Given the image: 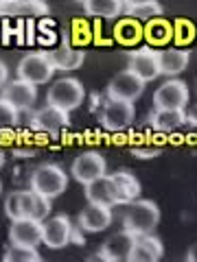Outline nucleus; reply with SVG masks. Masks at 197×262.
Instances as JSON below:
<instances>
[{
    "mask_svg": "<svg viewBox=\"0 0 197 262\" xmlns=\"http://www.w3.org/2000/svg\"><path fill=\"white\" fill-rule=\"evenodd\" d=\"M160 13H162V7L155 3V0H153V3L129 7V9H127V15H131V18H136V20H151V18H158Z\"/></svg>",
    "mask_w": 197,
    "mask_h": 262,
    "instance_id": "29",
    "label": "nucleus"
},
{
    "mask_svg": "<svg viewBox=\"0 0 197 262\" xmlns=\"http://www.w3.org/2000/svg\"><path fill=\"white\" fill-rule=\"evenodd\" d=\"M48 55H51V59H53L57 70H75L84 63V51L72 48V46H60Z\"/></svg>",
    "mask_w": 197,
    "mask_h": 262,
    "instance_id": "23",
    "label": "nucleus"
},
{
    "mask_svg": "<svg viewBox=\"0 0 197 262\" xmlns=\"http://www.w3.org/2000/svg\"><path fill=\"white\" fill-rule=\"evenodd\" d=\"M48 7L42 5L40 0H20V3L7 5L5 13H29V15H37V13H46Z\"/></svg>",
    "mask_w": 197,
    "mask_h": 262,
    "instance_id": "28",
    "label": "nucleus"
},
{
    "mask_svg": "<svg viewBox=\"0 0 197 262\" xmlns=\"http://www.w3.org/2000/svg\"><path fill=\"white\" fill-rule=\"evenodd\" d=\"M86 199L90 203H98V206H119V196H116V186L112 182V175H101L92 179L90 184H86Z\"/></svg>",
    "mask_w": 197,
    "mask_h": 262,
    "instance_id": "16",
    "label": "nucleus"
},
{
    "mask_svg": "<svg viewBox=\"0 0 197 262\" xmlns=\"http://www.w3.org/2000/svg\"><path fill=\"white\" fill-rule=\"evenodd\" d=\"M29 188L37 194L48 196V199H57L68 188V175L57 164H42L31 173Z\"/></svg>",
    "mask_w": 197,
    "mask_h": 262,
    "instance_id": "2",
    "label": "nucleus"
},
{
    "mask_svg": "<svg viewBox=\"0 0 197 262\" xmlns=\"http://www.w3.org/2000/svg\"><path fill=\"white\" fill-rule=\"evenodd\" d=\"M129 70L136 77H141L145 83L155 81L160 77V66H158V51L151 46H143L138 51L129 53Z\"/></svg>",
    "mask_w": 197,
    "mask_h": 262,
    "instance_id": "12",
    "label": "nucleus"
},
{
    "mask_svg": "<svg viewBox=\"0 0 197 262\" xmlns=\"http://www.w3.org/2000/svg\"><path fill=\"white\" fill-rule=\"evenodd\" d=\"M79 3H84V0H79Z\"/></svg>",
    "mask_w": 197,
    "mask_h": 262,
    "instance_id": "40",
    "label": "nucleus"
},
{
    "mask_svg": "<svg viewBox=\"0 0 197 262\" xmlns=\"http://www.w3.org/2000/svg\"><path fill=\"white\" fill-rule=\"evenodd\" d=\"M112 182L116 186L119 206H127L129 201L141 196L143 186L138 182V177L134 173H129V170H116V173H112Z\"/></svg>",
    "mask_w": 197,
    "mask_h": 262,
    "instance_id": "20",
    "label": "nucleus"
},
{
    "mask_svg": "<svg viewBox=\"0 0 197 262\" xmlns=\"http://www.w3.org/2000/svg\"><path fill=\"white\" fill-rule=\"evenodd\" d=\"M134 103L129 101H119V98H108L101 110V127L105 131H112V134H116V131H123L127 129L131 122H134Z\"/></svg>",
    "mask_w": 197,
    "mask_h": 262,
    "instance_id": "5",
    "label": "nucleus"
},
{
    "mask_svg": "<svg viewBox=\"0 0 197 262\" xmlns=\"http://www.w3.org/2000/svg\"><path fill=\"white\" fill-rule=\"evenodd\" d=\"M5 162H7V155H5V151H3V149H0V170H3Z\"/></svg>",
    "mask_w": 197,
    "mask_h": 262,
    "instance_id": "35",
    "label": "nucleus"
},
{
    "mask_svg": "<svg viewBox=\"0 0 197 262\" xmlns=\"http://www.w3.org/2000/svg\"><path fill=\"white\" fill-rule=\"evenodd\" d=\"M162 151V144H153V142H143V146H131V153L141 160H151Z\"/></svg>",
    "mask_w": 197,
    "mask_h": 262,
    "instance_id": "31",
    "label": "nucleus"
},
{
    "mask_svg": "<svg viewBox=\"0 0 197 262\" xmlns=\"http://www.w3.org/2000/svg\"><path fill=\"white\" fill-rule=\"evenodd\" d=\"M125 3V9L129 7H138V5H147V3H153V0H123Z\"/></svg>",
    "mask_w": 197,
    "mask_h": 262,
    "instance_id": "33",
    "label": "nucleus"
},
{
    "mask_svg": "<svg viewBox=\"0 0 197 262\" xmlns=\"http://www.w3.org/2000/svg\"><path fill=\"white\" fill-rule=\"evenodd\" d=\"M7 11V3H5V0H0V15H3Z\"/></svg>",
    "mask_w": 197,
    "mask_h": 262,
    "instance_id": "36",
    "label": "nucleus"
},
{
    "mask_svg": "<svg viewBox=\"0 0 197 262\" xmlns=\"http://www.w3.org/2000/svg\"><path fill=\"white\" fill-rule=\"evenodd\" d=\"M3 98L9 101L18 112H27L37 101V85L29 83V81H24L20 77L13 81H7L3 88Z\"/></svg>",
    "mask_w": 197,
    "mask_h": 262,
    "instance_id": "11",
    "label": "nucleus"
},
{
    "mask_svg": "<svg viewBox=\"0 0 197 262\" xmlns=\"http://www.w3.org/2000/svg\"><path fill=\"white\" fill-rule=\"evenodd\" d=\"M18 118H20V112L15 110L9 101H5V98L0 96V134L13 129L18 125Z\"/></svg>",
    "mask_w": 197,
    "mask_h": 262,
    "instance_id": "27",
    "label": "nucleus"
},
{
    "mask_svg": "<svg viewBox=\"0 0 197 262\" xmlns=\"http://www.w3.org/2000/svg\"><path fill=\"white\" fill-rule=\"evenodd\" d=\"M86 98V90H84V83L75 77H62L51 83L46 92V103L48 105H55L60 110H66V112H72L77 110Z\"/></svg>",
    "mask_w": 197,
    "mask_h": 262,
    "instance_id": "3",
    "label": "nucleus"
},
{
    "mask_svg": "<svg viewBox=\"0 0 197 262\" xmlns=\"http://www.w3.org/2000/svg\"><path fill=\"white\" fill-rule=\"evenodd\" d=\"M145 92V81L136 77L129 68L116 72L110 83H108V98H119V101H129L134 103L136 98H141Z\"/></svg>",
    "mask_w": 197,
    "mask_h": 262,
    "instance_id": "7",
    "label": "nucleus"
},
{
    "mask_svg": "<svg viewBox=\"0 0 197 262\" xmlns=\"http://www.w3.org/2000/svg\"><path fill=\"white\" fill-rule=\"evenodd\" d=\"M9 241L13 245H27V247H37L42 243V221L22 216L11 221Z\"/></svg>",
    "mask_w": 197,
    "mask_h": 262,
    "instance_id": "13",
    "label": "nucleus"
},
{
    "mask_svg": "<svg viewBox=\"0 0 197 262\" xmlns=\"http://www.w3.org/2000/svg\"><path fill=\"white\" fill-rule=\"evenodd\" d=\"M184 120H186V110H153L149 118L153 131H158L162 136L175 134L178 129H182Z\"/></svg>",
    "mask_w": 197,
    "mask_h": 262,
    "instance_id": "19",
    "label": "nucleus"
},
{
    "mask_svg": "<svg viewBox=\"0 0 197 262\" xmlns=\"http://www.w3.org/2000/svg\"><path fill=\"white\" fill-rule=\"evenodd\" d=\"M5 262H40L42 256H40L37 247H27V245H9V249L3 253Z\"/></svg>",
    "mask_w": 197,
    "mask_h": 262,
    "instance_id": "25",
    "label": "nucleus"
},
{
    "mask_svg": "<svg viewBox=\"0 0 197 262\" xmlns=\"http://www.w3.org/2000/svg\"><path fill=\"white\" fill-rule=\"evenodd\" d=\"M164 256V245L151 234H141L134 241V249L129 253L131 262H158Z\"/></svg>",
    "mask_w": 197,
    "mask_h": 262,
    "instance_id": "17",
    "label": "nucleus"
},
{
    "mask_svg": "<svg viewBox=\"0 0 197 262\" xmlns=\"http://www.w3.org/2000/svg\"><path fill=\"white\" fill-rule=\"evenodd\" d=\"M22 201H24V190H13V192L7 194V199H5V214H7V219H9V221H15V219L24 216Z\"/></svg>",
    "mask_w": 197,
    "mask_h": 262,
    "instance_id": "26",
    "label": "nucleus"
},
{
    "mask_svg": "<svg viewBox=\"0 0 197 262\" xmlns=\"http://www.w3.org/2000/svg\"><path fill=\"white\" fill-rule=\"evenodd\" d=\"M186 260H188V262H197V243L186 251Z\"/></svg>",
    "mask_w": 197,
    "mask_h": 262,
    "instance_id": "34",
    "label": "nucleus"
},
{
    "mask_svg": "<svg viewBox=\"0 0 197 262\" xmlns=\"http://www.w3.org/2000/svg\"><path fill=\"white\" fill-rule=\"evenodd\" d=\"M105 173H108V164H105V158L98 151H81L72 160V166H70V175L75 177V182L84 186Z\"/></svg>",
    "mask_w": 197,
    "mask_h": 262,
    "instance_id": "6",
    "label": "nucleus"
},
{
    "mask_svg": "<svg viewBox=\"0 0 197 262\" xmlns=\"http://www.w3.org/2000/svg\"><path fill=\"white\" fill-rule=\"evenodd\" d=\"M7 5H13V3H20V0H5Z\"/></svg>",
    "mask_w": 197,
    "mask_h": 262,
    "instance_id": "37",
    "label": "nucleus"
},
{
    "mask_svg": "<svg viewBox=\"0 0 197 262\" xmlns=\"http://www.w3.org/2000/svg\"><path fill=\"white\" fill-rule=\"evenodd\" d=\"M72 236H75V227H72L68 216L57 214V216H48L46 221H42V243L48 249L66 247L72 241Z\"/></svg>",
    "mask_w": 197,
    "mask_h": 262,
    "instance_id": "9",
    "label": "nucleus"
},
{
    "mask_svg": "<svg viewBox=\"0 0 197 262\" xmlns=\"http://www.w3.org/2000/svg\"><path fill=\"white\" fill-rule=\"evenodd\" d=\"M160 223V208L158 203L149 199H134L125 206V214H123V229H127L134 236L151 234Z\"/></svg>",
    "mask_w": 197,
    "mask_h": 262,
    "instance_id": "1",
    "label": "nucleus"
},
{
    "mask_svg": "<svg viewBox=\"0 0 197 262\" xmlns=\"http://www.w3.org/2000/svg\"><path fill=\"white\" fill-rule=\"evenodd\" d=\"M55 63L51 59L48 53H29L24 55L20 63H18V77L29 81V83H35V85H42L48 83L55 75Z\"/></svg>",
    "mask_w": 197,
    "mask_h": 262,
    "instance_id": "4",
    "label": "nucleus"
},
{
    "mask_svg": "<svg viewBox=\"0 0 197 262\" xmlns=\"http://www.w3.org/2000/svg\"><path fill=\"white\" fill-rule=\"evenodd\" d=\"M134 241L136 236L127 232V229H121V232L112 234L108 241L101 245L98 249V258L110 260V262H121V260H129V253L134 249Z\"/></svg>",
    "mask_w": 197,
    "mask_h": 262,
    "instance_id": "14",
    "label": "nucleus"
},
{
    "mask_svg": "<svg viewBox=\"0 0 197 262\" xmlns=\"http://www.w3.org/2000/svg\"><path fill=\"white\" fill-rule=\"evenodd\" d=\"M0 194H3V182H0Z\"/></svg>",
    "mask_w": 197,
    "mask_h": 262,
    "instance_id": "38",
    "label": "nucleus"
},
{
    "mask_svg": "<svg viewBox=\"0 0 197 262\" xmlns=\"http://www.w3.org/2000/svg\"><path fill=\"white\" fill-rule=\"evenodd\" d=\"M112 208L110 206H98V203H90L81 210L79 214V227L88 234H96V232H103L112 225Z\"/></svg>",
    "mask_w": 197,
    "mask_h": 262,
    "instance_id": "15",
    "label": "nucleus"
},
{
    "mask_svg": "<svg viewBox=\"0 0 197 262\" xmlns=\"http://www.w3.org/2000/svg\"><path fill=\"white\" fill-rule=\"evenodd\" d=\"M9 81V68H7V63L0 59V90L5 88V83Z\"/></svg>",
    "mask_w": 197,
    "mask_h": 262,
    "instance_id": "32",
    "label": "nucleus"
},
{
    "mask_svg": "<svg viewBox=\"0 0 197 262\" xmlns=\"http://www.w3.org/2000/svg\"><path fill=\"white\" fill-rule=\"evenodd\" d=\"M116 39L123 44V46H131V44H136L138 39L143 37V27L138 24L136 18H123L119 24H116Z\"/></svg>",
    "mask_w": 197,
    "mask_h": 262,
    "instance_id": "24",
    "label": "nucleus"
},
{
    "mask_svg": "<svg viewBox=\"0 0 197 262\" xmlns=\"http://www.w3.org/2000/svg\"><path fill=\"white\" fill-rule=\"evenodd\" d=\"M0 29H3V22H0Z\"/></svg>",
    "mask_w": 197,
    "mask_h": 262,
    "instance_id": "39",
    "label": "nucleus"
},
{
    "mask_svg": "<svg viewBox=\"0 0 197 262\" xmlns=\"http://www.w3.org/2000/svg\"><path fill=\"white\" fill-rule=\"evenodd\" d=\"M143 35L147 37L149 46H164L173 37V27L164 18H151L143 29Z\"/></svg>",
    "mask_w": 197,
    "mask_h": 262,
    "instance_id": "22",
    "label": "nucleus"
},
{
    "mask_svg": "<svg viewBox=\"0 0 197 262\" xmlns=\"http://www.w3.org/2000/svg\"><path fill=\"white\" fill-rule=\"evenodd\" d=\"M68 114H70V112L60 110V107H55V105H48V103H46V107L37 110L35 114H33L31 127L35 129L37 134L57 136V134H62V131L68 127V122H70Z\"/></svg>",
    "mask_w": 197,
    "mask_h": 262,
    "instance_id": "10",
    "label": "nucleus"
},
{
    "mask_svg": "<svg viewBox=\"0 0 197 262\" xmlns=\"http://www.w3.org/2000/svg\"><path fill=\"white\" fill-rule=\"evenodd\" d=\"M188 103V88L184 81L169 79L153 92V110H184Z\"/></svg>",
    "mask_w": 197,
    "mask_h": 262,
    "instance_id": "8",
    "label": "nucleus"
},
{
    "mask_svg": "<svg viewBox=\"0 0 197 262\" xmlns=\"http://www.w3.org/2000/svg\"><path fill=\"white\" fill-rule=\"evenodd\" d=\"M188 51L184 48H162L158 51V66H160V75L164 77H178L182 75L188 66Z\"/></svg>",
    "mask_w": 197,
    "mask_h": 262,
    "instance_id": "18",
    "label": "nucleus"
},
{
    "mask_svg": "<svg viewBox=\"0 0 197 262\" xmlns=\"http://www.w3.org/2000/svg\"><path fill=\"white\" fill-rule=\"evenodd\" d=\"M33 192H35V190H33ZM51 201L53 199H48V196L35 192V203H33V214H31V219L46 221L48 214H51Z\"/></svg>",
    "mask_w": 197,
    "mask_h": 262,
    "instance_id": "30",
    "label": "nucleus"
},
{
    "mask_svg": "<svg viewBox=\"0 0 197 262\" xmlns=\"http://www.w3.org/2000/svg\"><path fill=\"white\" fill-rule=\"evenodd\" d=\"M123 9H125L123 0H84V11L92 18L114 20L123 13Z\"/></svg>",
    "mask_w": 197,
    "mask_h": 262,
    "instance_id": "21",
    "label": "nucleus"
}]
</instances>
